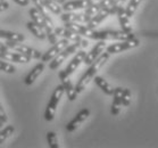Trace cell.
<instances>
[{"mask_svg":"<svg viewBox=\"0 0 158 148\" xmlns=\"http://www.w3.org/2000/svg\"><path fill=\"white\" fill-rule=\"evenodd\" d=\"M94 82H96V84L100 88L101 90L104 91L105 94L108 95V96H111V95H113V92H114V88L111 87L110 84H109V83H108L104 78L96 75L94 78Z\"/></svg>","mask_w":158,"mask_h":148,"instance_id":"7402d4cb","label":"cell"},{"mask_svg":"<svg viewBox=\"0 0 158 148\" xmlns=\"http://www.w3.org/2000/svg\"><path fill=\"white\" fill-rule=\"evenodd\" d=\"M89 115H90V111L88 108L81 109V111L76 114L75 117H74L71 122L67 123V125H66V130L69 131V132H73L74 130H76V129H77V126H79L81 123L84 122V121L89 117Z\"/></svg>","mask_w":158,"mask_h":148,"instance_id":"4fadbf2b","label":"cell"},{"mask_svg":"<svg viewBox=\"0 0 158 148\" xmlns=\"http://www.w3.org/2000/svg\"><path fill=\"white\" fill-rule=\"evenodd\" d=\"M55 33L57 34L58 36H61L64 39H67L72 42H79L81 44V48H86L89 46V42L88 40L83 39L82 36H80L77 33L73 32L71 30L66 29V27H55Z\"/></svg>","mask_w":158,"mask_h":148,"instance_id":"ba28073f","label":"cell"},{"mask_svg":"<svg viewBox=\"0 0 158 148\" xmlns=\"http://www.w3.org/2000/svg\"><path fill=\"white\" fill-rule=\"evenodd\" d=\"M13 1H15L16 4L22 6V7H25V6L29 5V0H13Z\"/></svg>","mask_w":158,"mask_h":148,"instance_id":"1f68e13d","label":"cell"},{"mask_svg":"<svg viewBox=\"0 0 158 148\" xmlns=\"http://www.w3.org/2000/svg\"><path fill=\"white\" fill-rule=\"evenodd\" d=\"M52 1L57 2V4H59V5H63L64 2H66V0H52Z\"/></svg>","mask_w":158,"mask_h":148,"instance_id":"836d02e7","label":"cell"},{"mask_svg":"<svg viewBox=\"0 0 158 148\" xmlns=\"http://www.w3.org/2000/svg\"><path fill=\"white\" fill-rule=\"evenodd\" d=\"M108 59H109V54L106 51V53H101L100 56H99V57H98L94 63H91V64H90L89 65L90 67L86 70L85 73L81 76L80 81L77 82V84H76L75 89H76V91H77V94L82 92V91L85 89L86 86L91 82V80H94V78L96 76V74H97L98 71H99V70H100L101 67L107 63Z\"/></svg>","mask_w":158,"mask_h":148,"instance_id":"6da1fadb","label":"cell"},{"mask_svg":"<svg viewBox=\"0 0 158 148\" xmlns=\"http://www.w3.org/2000/svg\"><path fill=\"white\" fill-rule=\"evenodd\" d=\"M135 38L133 32L127 33L124 31H113V30H105V31H94L91 39L92 40H102V41H123Z\"/></svg>","mask_w":158,"mask_h":148,"instance_id":"7a4b0ae2","label":"cell"},{"mask_svg":"<svg viewBox=\"0 0 158 148\" xmlns=\"http://www.w3.org/2000/svg\"><path fill=\"white\" fill-rule=\"evenodd\" d=\"M5 50H9V48L7 47L6 42H4V41L0 40V51H5Z\"/></svg>","mask_w":158,"mask_h":148,"instance_id":"d6a6232c","label":"cell"},{"mask_svg":"<svg viewBox=\"0 0 158 148\" xmlns=\"http://www.w3.org/2000/svg\"><path fill=\"white\" fill-rule=\"evenodd\" d=\"M8 8H9V4H8L7 1H1L0 2V13L7 11Z\"/></svg>","mask_w":158,"mask_h":148,"instance_id":"4dcf8cb0","label":"cell"},{"mask_svg":"<svg viewBox=\"0 0 158 148\" xmlns=\"http://www.w3.org/2000/svg\"><path fill=\"white\" fill-rule=\"evenodd\" d=\"M85 55H86V53L84 50L77 51V53L75 54V56L73 57L72 61H69V64L67 65V67H66L64 71L59 72V79L63 80V79H66V78H69V76L72 75L73 73L76 71V69L80 66V64L84 61Z\"/></svg>","mask_w":158,"mask_h":148,"instance_id":"52a82bcc","label":"cell"},{"mask_svg":"<svg viewBox=\"0 0 158 148\" xmlns=\"http://www.w3.org/2000/svg\"><path fill=\"white\" fill-rule=\"evenodd\" d=\"M0 58L6 61H14V63H21V64H25L30 63L31 58L25 56L19 53H10L9 50L0 51Z\"/></svg>","mask_w":158,"mask_h":148,"instance_id":"7c38bea8","label":"cell"},{"mask_svg":"<svg viewBox=\"0 0 158 148\" xmlns=\"http://www.w3.org/2000/svg\"><path fill=\"white\" fill-rule=\"evenodd\" d=\"M91 4L94 2L90 0H71L61 5V9H64L65 11H74L76 9H85Z\"/></svg>","mask_w":158,"mask_h":148,"instance_id":"9a60e30c","label":"cell"},{"mask_svg":"<svg viewBox=\"0 0 158 148\" xmlns=\"http://www.w3.org/2000/svg\"><path fill=\"white\" fill-rule=\"evenodd\" d=\"M64 26L66 29L71 30V31L77 33L80 36H86V38H89V39H91V36H92V34H94V30L90 29V27H88L86 25H82L81 23H65Z\"/></svg>","mask_w":158,"mask_h":148,"instance_id":"5bb4252c","label":"cell"},{"mask_svg":"<svg viewBox=\"0 0 158 148\" xmlns=\"http://www.w3.org/2000/svg\"><path fill=\"white\" fill-rule=\"evenodd\" d=\"M65 90H64V86L60 84V86H57L56 89L54 90L52 95H51V98L49 103L47 105V108L44 111V120L48 121V122H51L52 120L55 119V113H56V109H57V106L60 101V98L63 97Z\"/></svg>","mask_w":158,"mask_h":148,"instance_id":"3957f363","label":"cell"},{"mask_svg":"<svg viewBox=\"0 0 158 148\" xmlns=\"http://www.w3.org/2000/svg\"><path fill=\"white\" fill-rule=\"evenodd\" d=\"M60 81H61V84L64 86V90H65V92H66V95H67V98H69L71 101L75 100L79 94H77L75 87L73 86L72 81L69 80V78L63 79V80H60Z\"/></svg>","mask_w":158,"mask_h":148,"instance_id":"d6986e66","label":"cell"},{"mask_svg":"<svg viewBox=\"0 0 158 148\" xmlns=\"http://www.w3.org/2000/svg\"><path fill=\"white\" fill-rule=\"evenodd\" d=\"M122 92H123V88L118 87L114 89V92H113V104H111L110 107V113L113 115H118L119 111H121V106H122Z\"/></svg>","mask_w":158,"mask_h":148,"instance_id":"e0dca14e","label":"cell"},{"mask_svg":"<svg viewBox=\"0 0 158 148\" xmlns=\"http://www.w3.org/2000/svg\"><path fill=\"white\" fill-rule=\"evenodd\" d=\"M140 44V40L137 39V38H133V39L129 40H123V41H118L117 44H113L110 46H108L106 48V51L108 54H119L122 51L130 50V49H133V48L139 47Z\"/></svg>","mask_w":158,"mask_h":148,"instance_id":"8992f818","label":"cell"},{"mask_svg":"<svg viewBox=\"0 0 158 148\" xmlns=\"http://www.w3.org/2000/svg\"><path fill=\"white\" fill-rule=\"evenodd\" d=\"M141 1L142 0H130V2L127 4V7L125 8V13L130 18L132 17L133 15H134V13L137 11Z\"/></svg>","mask_w":158,"mask_h":148,"instance_id":"484cf974","label":"cell"},{"mask_svg":"<svg viewBox=\"0 0 158 148\" xmlns=\"http://www.w3.org/2000/svg\"><path fill=\"white\" fill-rule=\"evenodd\" d=\"M42 2L44 4V6L47 7V9L51 13H54L55 15H60L61 14V7L60 5L55 2L52 0H42Z\"/></svg>","mask_w":158,"mask_h":148,"instance_id":"cb8c5ba5","label":"cell"},{"mask_svg":"<svg viewBox=\"0 0 158 148\" xmlns=\"http://www.w3.org/2000/svg\"><path fill=\"white\" fill-rule=\"evenodd\" d=\"M14 131H15V128L13 125H10V124L7 125L5 129H2V130H0V145L4 144L5 141L7 140L8 138L14 133Z\"/></svg>","mask_w":158,"mask_h":148,"instance_id":"d4e9b609","label":"cell"},{"mask_svg":"<svg viewBox=\"0 0 158 148\" xmlns=\"http://www.w3.org/2000/svg\"><path fill=\"white\" fill-rule=\"evenodd\" d=\"M47 142L50 148H58L59 144H58V138L56 132L54 131H49L47 132Z\"/></svg>","mask_w":158,"mask_h":148,"instance_id":"4316f807","label":"cell"},{"mask_svg":"<svg viewBox=\"0 0 158 148\" xmlns=\"http://www.w3.org/2000/svg\"><path fill=\"white\" fill-rule=\"evenodd\" d=\"M80 48H81V44H79V42H73L72 44H69L66 48H64L59 54L56 55V56L51 59L50 64H49L50 70L58 69V67L63 64V61H64L66 58L69 57V56H71V55L75 54Z\"/></svg>","mask_w":158,"mask_h":148,"instance_id":"277c9868","label":"cell"},{"mask_svg":"<svg viewBox=\"0 0 158 148\" xmlns=\"http://www.w3.org/2000/svg\"><path fill=\"white\" fill-rule=\"evenodd\" d=\"M1 1H4V0H0V2H1Z\"/></svg>","mask_w":158,"mask_h":148,"instance_id":"8d00e7d4","label":"cell"},{"mask_svg":"<svg viewBox=\"0 0 158 148\" xmlns=\"http://www.w3.org/2000/svg\"><path fill=\"white\" fill-rule=\"evenodd\" d=\"M0 71L5 73H10L11 74V73H15L16 69H15L14 65H11V64H9L6 61L0 58Z\"/></svg>","mask_w":158,"mask_h":148,"instance_id":"83f0119b","label":"cell"},{"mask_svg":"<svg viewBox=\"0 0 158 148\" xmlns=\"http://www.w3.org/2000/svg\"><path fill=\"white\" fill-rule=\"evenodd\" d=\"M105 49H106V44H105V41L99 40V42L96 44V46L91 49V51H90V53H86L83 63H84L85 65H90L91 63H94V61L100 56V54L105 50Z\"/></svg>","mask_w":158,"mask_h":148,"instance_id":"8fae6325","label":"cell"},{"mask_svg":"<svg viewBox=\"0 0 158 148\" xmlns=\"http://www.w3.org/2000/svg\"><path fill=\"white\" fill-rule=\"evenodd\" d=\"M90 1H92V2H98V1H100V0H90Z\"/></svg>","mask_w":158,"mask_h":148,"instance_id":"e575fe53","label":"cell"},{"mask_svg":"<svg viewBox=\"0 0 158 148\" xmlns=\"http://www.w3.org/2000/svg\"><path fill=\"white\" fill-rule=\"evenodd\" d=\"M0 39H5L7 41H17L23 42L25 41V36L22 33H16L13 31H6V30H0Z\"/></svg>","mask_w":158,"mask_h":148,"instance_id":"44dd1931","label":"cell"},{"mask_svg":"<svg viewBox=\"0 0 158 148\" xmlns=\"http://www.w3.org/2000/svg\"><path fill=\"white\" fill-rule=\"evenodd\" d=\"M6 44L9 48V50H15L16 53L25 55V56L30 57L31 59L32 58L38 59V58H41V56H42V54L39 50H36L34 48L27 47V46L23 44L22 42H17V41H6Z\"/></svg>","mask_w":158,"mask_h":148,"instance_id":"5b68a950","label":"cell"},{"mask_svg":"<svg viewBox=\"0 0 158 148\" xmlns=\"http://www.w3.org/2000/svg\"><path fill=\"white\" fill-rule=\"evenodd\" d=\"M0 121H2L4 123H7V122H8L7 113H6L5 108L2 107V105H1V103H0Z\"/></svg>","mask_w":158,"mask_h":148,"instance_id":"f546056e","label":"cell"},{"mask_svg":"<svg viewBox=\"0 0 158 148\" xmlns=\"http://www.w3.org/2000/svg\"><path fill=\"white\" fill-rule=\"evenodd\" d=\"M43 71H44V64H43V63L36 64V65L30 71L29 74L25 76L24 83H25L26 86H31V84H33V83L35 82V80L42 74Z\"/></svg>","mask_w":158,"mask_h":148,"instance_id":"ac0fdd59","label":"cell"},{"mask_svg":"<svg viewBox=\"0 0 158 148\" xmlns=\"http://www.w3.org/2000/svg\"><path fill=\"white\" fill-rule=\"evenodd\" d=\"M130 104H131V91L127 88H123L122 105L123 106H129Z\"/></svg>","mask_w":158,"mask_h":148,"instance_id":"f1b7e54d","label":"cell"},{"mask_svg":"<svg viewBox=\"0 0 158 148\" xmlns=\"http://www.w3.org/2000/svg\"><path fill=\"white\" fill-rule=\"evenodd\" d=\"M2 124H4V122H2V121H0V128L2 126Z\"/></svg>","mask_w":158,"mask_h":148,"instance_id":"d590c367","label":"cell"},{"mask_svg":"<svg viewBox=\"0 0 158 148\" xmlns=\"http://www.w3.org/2000/svg\"><path fill=\"white\" fill-rule=\"evenodd\" d=\"M69 44V40L64 39V38L60 40H58L56 44H52V47H51L50 49H48L44 54H42V56H41L42 61H50L56 55L59 54V53H60L64 48L67 47Z\"/></svg>","mask_w":158,"mask_h":148,"instance_id":"9c48e42d","label":"cell"},{"mask_svg":"<svg viewBox=\"0 0 158 148\" xmlns=\"http://www.w3.org/2000/svg\"><path fill=\"white\" fill-rule=\"evenodd\" d=\"M29 14H30V16H31V18H32L33 22L36 23L38 25L42 26L43 29L46 27V19H44V17L42 16V14H41V13H40L35 7L30 8Z\"/></svg>","mask_w":158,"mask_h":148,"instance_id":"603a6c76","label":"cell"},{"mask_svg":"<svg viewBox=\"0 0 158 148\" xmlns=\"http://www.w3.org/2000/svg\"><path fill=\"white\" fill-rule=\"evenodd\" d=\"M116 15H117V18H118L119 25L122 27V30L124 32L131 33L133 32L132 25H131V22H130V17L126 15L125 13V8L123 7V5H121L116 11Z\"/></svg>","mask_w":158,"mask_h":148,"instance_id":"2e32d148","label":"cell"},{"mask_svg":"<svg viewBox=\"0 0 158 148\" xmlns=\"http://www.w3.org/2000/svg\"><path fill=\"white\" fill-rule=\"evenodd\" d=\"M26 27H27L30 32L32 33L35 38H38V39H40V40L47 39V34H46V31H44V29H43L42 26L38 25V24H36V23H34L33 21H32V22L26 23Z\"/></svg>","mask_w":158,"mask_h":148,"instance_id":"ffe728a7","label":"cell"},{"mask_svg":"<svg viewBox=\"0 0 158 148\" xmlns=\"http://www.w3.org/2000/svg\"><path fill=\"white\" fill-rule=\"evenodd\" d=\"M92 16H89L86 15L85 13H82V14H79V13H74V11H67L65 14H61L60 19L64 23H88L91 19Z\"/></svg>","mask_w":158,"mask_h":148,"instance_id":"30bf717a","label":"cell"}]
</instances>
